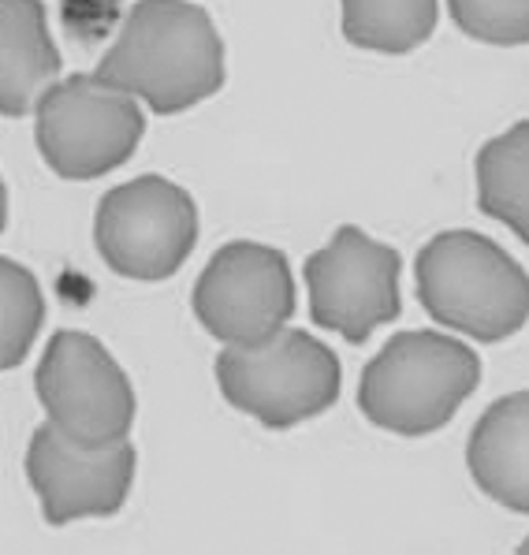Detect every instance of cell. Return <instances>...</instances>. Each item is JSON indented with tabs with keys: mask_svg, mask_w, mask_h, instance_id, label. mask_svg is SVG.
Returning <instances> with one entry per match:
<instances>
[{
	"mask_svg": "<svg viewBox=\"0 0 529 555\" xmlns=\"http://www.w3.org/2000/svg\"><path fill=\"white\" fill-rule=\"evenodd\" d=\"M93 79L157 116H176L224 87V41L194 0H139Z\"/></svg>",
	"mask_w": 529,
	"mask_h": 555,
	"instance_id": "1",
	"label": "cell"
},
{
	"mask_svg": "<svg viewBox=\"0 0 529 555\" xmlns=\"http://www.w3.org/2000/svg\"><path fill=\"white\" fill-rule=\"evenodd\" d=\"M417 298L443 328L500 344L526 328L529 276L492 238L440 232L417 254Z\"/></svg>",
	"mask_w": 529,
	"mask_h": 555,
	"instance_id": "2",
	"label": "cell"
},
{
	"mask_svg": "<svg viewBox=\"0 0 529 555\" xmlns=\"http://www.w3.org/2000/svg\"><path fill=\"white\" fill-rule=\"evenodd\" d=\"M481 384V362L443 332H399L362 370L358 410L399 437L437 433Z\"/></svg>",
	"mask_w": 529,
	"mask_h": 555,
	"instance_id": "3",
	"label": "cell"
},
{
	"mask_svg": "<svg viewBox=\"0 0 529 555\" xmlns=\"http://www.w3.org/2000/svg\"><path fill=\"white\" fill-rule=\"evenodd\" d=\"M217 384L235 410L264 429H295L336 406L344 370L328 344L302 328H280L258 347H228L217 358Z\"/></svg>",
	"mask_w": 529,
	"mask_h": 555,
	"instance_id": "4",
	"label": "cell"
},
{
	"mask_svg": "<svg viewBox=\"0 0 529 555\" xmlns=\"http://www.w3.org/2000/svg\"><path fill=\"white\" fill-rule=\"evenodd\" d=\"M34 131L46 165L60 179H101L131 160L146 134L139 101L93 75H67L38 98Z\"/></svg>",
	"mask_w": 529,
	"mask_h": 555,
	"instance_id": "5",
	"label": "cell"
},
{
	"mask_svg": "<svg viewBox=\"0 0 529 555\" xmlns=\"http://www.w3.org/2000/svg\"><path fill=\"white\" fill-rule=\"evenodd\" d=\"M93 243L116 276L168 280L194 254L198 209L172 179L139 176L101 198Z\"/></svg>",
	"mask_w": 529,
	"mask_h": 555,
	"instance_id": "6",
	"label": "cell"
},
{
	"mask_svg": "<svg viewBox=\"0 0 529 555\" xmlns=\"http://www.w3.org/2000/svg\"><path fill=\"white\" fill-rule=\"evenodd\" d=\"M49 425L82 448L127 440L134 391L127 373L87 332H56L34 373Z\"/></svg>",
	"mask_w": 529,
	"mask_h": 555,
	"instance_id": "7",
	"label": "cell"
},
{
	"mask_svg": "<svg viewBox=\"0 0 529 555\" xmlns=\"http://www.w3.org/2000/svg\"><path fill=\"white\" fill-rule=\"evenodd\" d=\"M194 313L228 347H258L295 318V276L284 250L264 243L220 246L194 284Z\"/></svg>",
	"mask_w": 529,
	"mask_h": 555,
	"instance_id": "8",
	"label": "cell"
},
{
	"mask_svg": "<svg viewBox=\"0 0 529 555\" xmlns=\"http://www.w3.org/2000/svg\"><path fill=\"white\" fill-rule=\"evenodd\" d=\"M403 258L354 224H344L306 261L310 318L351 344H365L373 328L391 324L403 310L399 298Z\"/></svg>",
	"mask_w": 529,
	"mask_h": 555,
	"instance_id": "9",
	"label": "cell"
},
{
	"mask_svg": "<svg viewBox=\"0 0 529 555\" xmlns=\"http://www.w3.org/2000/svg\"><path fill=\"white\" fill-rule=\"evenodd\" d=\"M139 455L127 440L82 448L53 425H38L27 443V481L41 500L49 526L108 518L131 496Z\"/></svg>",
	"mask_w": 529,
	"mask_h": 555,
	"instance_id": "10",
	"label": "cell"
},
{
	"mask_svg": "<svg viewBox=\"0 0 529 555\" xmlns=\"http://www.w3.org/2000/svg\"><path fill=\"white\" fill-rule=\"evenodd\" d=\"M477 489L500 507L526 515L529 511V391L503 396L481 414L466 443Z\"/></svg>",
	"mask_w": 529,
	"mask_h": 555,
	"instance_id": "11",
	"label": "cell"
},
{
	"mask_svg": "<svg viewBox=\"0 0 529 555\" xmlns=\"http://www.w3.org/2000/svg\"><path fill=\"white\" fill-rule=\"evenodd\" d=\"M60 79V49L41 0H0V116H30Z\"/></svg>",
	"mask_w": 529,
	"mask_h": 555,
	"instance_id": "12",
	"label": "cell"
},
{
	"mask_svg": "<svg viewBox=\"0 0 529 555\" xmlns=\"http://www.w3.org/2000/svg\"><path fill=\"white\" fill-rule=\"evenodd\" d=\"M477 205L507 224L518 243L529 238V119H518L477 153Z\"/></svg>",
	"mask_w": 529,
	"mask_h": 555,
	"instance_id": "13",
	"label": "cell"
},
{
	"mask_svg": "<svg viewBox=\"0 0 529 555\" xmlns=\"http://www.w3.org/2000/svg\"><path fill=\"white\" fill-rule=\"evenodd\" d=\"M344 38L370 53H414L437 30V0H339Z\"/></svg>",
	"mask_w": 529,
	"mask_h": 555,
	"instance_id": "14",
	"label": "cell"
},
{
	"mask_svg": "<svg viewBox=\"0 0 529 555\" xmlns=\"http://www.w3.org/2000/svg\"><path fill=\"white\" fill-rule=\"evenodd\" d=\"M46 321V298L30 269L0 258V373L27 362Z\"/></svg>",
	"mask_w": 529,
	"mask_h": 555,
	"instance_id": "15",
	"label": "cell"
},
{
	"mask_svg": "<svg viewBox=\"0 0 529 555\" xmlns=\"http://www.w3.org/2000/svg\"><path fill=\"white\" fill-rule=\"evenodd\" d=\"M455 27L489 46H526L529 0H448Z\"/></svg>",
	"mask_w": 529,
	"mask_h": 555,
	"instance_id": "16",
	"label": "cell"
},
{
	"mask_svg": "<svg viewBox=\"0 0 529 555\" xmlns=\"http://www.w3.org/2000/svg\"><path fill=\"white\" fill-rule=\"evenodd\" d=\"M8 228V186H4V176H0V235Z\"/></svg>",
	"mask_w": 529,
	"mask_h": 555,
	"instance_id": "17",
	"label": "cell"
}]
</instances>
